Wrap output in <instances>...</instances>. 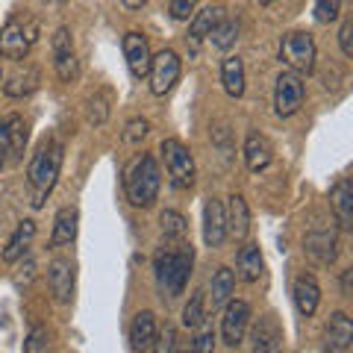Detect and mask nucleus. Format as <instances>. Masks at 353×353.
Here are the masks:
<instances>
[{"label":"nucleus","instance_id":"obj_11","mask_svg":"<svg viewBox=\"0 0 353 353\" xmlns=\"http://www.w3.org/2000/svg\"><path fill=\"white\" fill-rule=\"evenodd\" d=\"M303 250H306V256L318 265H333L339 256L336 233L333 230H312V233L303 239Z\"/></svg>","mask_w":353,"mask_h":353},{"label":"nucleus","instance_id":"obj_8","mask_svg":"<svg viewBox=\"0 0 353 353\" xmlns=\"http://www.w3.org/2000/svg\"><path fill=\"white\" fill-rule=\"evenodd\" d=\"M303 94H306V88H303L301 74L283 71L277 77V88H274V109H277V115L280 118L294 115L303 106Z\"/></svg>","mask_w":353,"mask_h":353},{"label":"nucleus","instance_id":"obj_17","mask_svg":"<svg viewBox=\"0 0 353 353\" xmlns=\"http://www.w3.org/2000/svg\"><path fill=\"white\" fill-rule=\"evenodd\" d=\"M74 262L71 259H53L50 262V292L53 297H57L59 303H68L71 301V294H74Z\"/></svg>","mask_w":353,"mask_h":353},{"label":"nucleus","instance_id":"obj_18","mask_svg":"<svg viewBox=\"0 0 353 353\" xmlns=\"http://www.w3.org/2000/svg\"><path fill=\"white\" fill-rule=\"evenodd\" d=\"M224 221H227V236H233L236 241L248 239V233H250V209H248V201L241 194L230 197Z\"/></svg>","mask_w":353,"mask_h":353},{"label":"nucleus","instance_id":"obj_14","mask_svg":"<svg viewBox=\"0 0 353 353\" xmlns=\"http://www.w3.org/2000/svg\"><path fill=\"white\" fill-rule=\"evenodd\" d=\"M292 294H294V306H297V312H301V318H312L318 303H321V285H318L312 274H301V277L294 280Z\"/></svg>","mask_w":353,"mask_h":353},{"label":"nucleus","instance_id":"obj_27","mask_svg":"<svg viewBox=\"0 0 353 353\" xmlns=\"http://www.w3.org/2000/svg\"><path fill=\"white\" fill-rule=\"evenodd\" d=\"M227 12H224V6H206L203 12H197L194 18H192V27H189V36H192V41L197 44L201 39H206L209 32L215 30V24L221 18H224Z\"/></svg>","mask_w":353,"mask_h":353},{"label":"nucleus","instance_id":"obj_35","mask_svg":"<svg viewBox=\"0 0 353 353\" xmlns=\"http://www.w3.org/2000/svg\"><path fill=\"white\" fill-rule=\"evenodd\" d=\"M174 341H176V330L171 324H165L162 330H157V339H153L150 350L153 353H174Z\"/></svg>","mask_w":353,"mask_h":353},{"label":"nucleus","instance_id":"obj_12","mask_svg":"<svg viewBox=\"0 0 353 353\" xmlns=\"http://www.w3.org/2000/svg\"><path fill=\"white\" fill-rule=\"evenodd\" d=\"M227 239V221H224V206L218 197H209L203 203V241L206 248H221Z\"/></svg>","mask_w":353,"mask_h":353},{"label":"nucleus","instance_id":"obj_7","mask_svg":"<svg viewBox=\"0 0 353 353\" xmlns=\"http://www.w3.org/2000/svg\"><path fill=\"white\" fill-rule=\"evenodd\" d=\"M180 71H183V65H180V57H176L174 50H159L157 57H150V92L162 97V94H168L174 83L180 80Z\"/></svg>","mask_w":353,"mask_h":353},{"label":"nucleus","instance_id":"obj_38","mask_svg":"<svg viewBox=\"0 0 353 353\" xmlns=\"http://www.w3.org/2000/svg\"><path fill=\"white\" fill-rule=\"evenodd\" d=\"M189 353H215V333H212V330H209V327L201 330V333L194 336Z\"/></svg>","mask_w":353,"mask_h":353},{"label":"nucleus","instance_id":"obj_34","mask_svg":"<svg viewBox=\"0 0 353 353\" xmlns=\"http://www.w3.org/2000/svg\"><path fill=\"white\" fill-rule=\"evenodd\" d=\"M109 118V92H97L92 101H88V121H92L94 127L106 124Z\"/></svg>","mask_w":353,"mask_h":353},{"label":"nucleus","instance_id":"obj_20","mask_svg":"<svg viewBox=\"0 0 353 353\" xmlns=\"http://www.w3.org/2000/svg\"><path fill=\"white\" fill-rule=\"evenodd\" d=\"M77 227H80V212L74 206H62L53 221V233H50V248L71 245L77 239Z\"/></svg>","mask_w":353,"mask_h":353},{"label":"nucleus","instance_id":"obj_21","mask_svg":"<svg viewBox=\"0 0 353 353\" xmlns=\"http://www.w3.org/2000/svg\"><path fill=\"white\" fill-rule=\"evenodd\" d=\"M153 339H157V318L153 312H139L132 318V327H130V345L136 353H148Z\"/></svg>","mask_w":353,"mask_h":353},{"label":"nucleus","instance_id":"obj_22","mask_svg":"<svg viewBox=\"0 0 353 353\" xmlns=\"http://www.w3.org/2000/svg\"><path fill=\"white\" fill-rule=\"evenodd\" d=\"M233 289H236V277L230 268H218L212 274V285H209V306L215 309H224L230 303V297H233Z\"/></svg>","mask_w":353,"mask_h":353},{"label":"nucleus","instance_id":"obj_10","mask_svg":"<svg viewBox=\"0 0 353 353\" xmlns=\"http://www.w3.org/2000/svg\"><path fill=\"white\" fill-rule=\"evenodd\" d=\"M53 65L62 83H71L77 77V57H74V39L68 27H59L53 36Z\"/></svg>","mask_w":353,"mask_h":353},{"label":"nucleus","instance_id":"obj_29","mask_svg":"<svg viewBox=\"0 0 353 353\" xmlns=\"http://www.w3.org/2000/svg\"><path fill=\"white\" fill-rule=\"evenodd\" d=\"M39 80H41V74L36 68H24V74H15L9 83H3V92L9 97H27L39 88Z\"/></svg>","mask_w":353,"mask_h":353},{"label":"nucleus","instance_id":"obj_23","mask_svg":"<svg viewBox=\"0 0 353 353\" xmlns=\"http://www.w3.org/2000/svg\"><path fill=\"white\" fill-rule=\"evenodd\" d=\"M32 236H36V221H21L18 224V230L12 233V239L6 241V248H3V262H18L21 256L27 253V248H30V241H32Z\"/></svg>","mask_w":353,"mask_h":353},{"label":"nucleus","instance_id":"obj_9","mask_svg":"<svg viewBox=\"0 0 353 353\" xmlns=\"http://www.w3.org/2000/svg\"><path fill=\"white\" fill-rule=\"evenodd\" d=\"M248 324H250V306L245 301H230L224 306V318H221V336L230 347L241 345V339L248 333Z\"/></svg>","mask_w":353,"mask_h":353},{"label":"nucleus","instance_id":"obj_5","mask_svg":"<svg viewBox=\"0 0 353 353\" xmlns=\"http://www.w3.org/2000/svg\"><path fill=\"white\" fill-rule=\"evenodd\" d=\"M162 159H165V171H168L171 183L176 189H189L194 183V159L189 148L183 145L180 139H165L162 141Z\"/></svg>","mask_w":353,"mask_h":353},{"label":"nucleus","instance_id":"obj_41","mask_svg":"<svg viewBox=\"0 0 353 353\" xmlns=\"http://www.w3.org/2000/svg\"><path fill=\"white\" fill-rule=\"evenodd\" d=\"M6 153H9V136H6V118H0V168L6 165Z\"/></svg>","mask_w":353,"mask_h":353},{"label":"nucleus","instance_id":"obj_36","mask_svg":"<svg viewBox=\"0 0 353 353\" xmlns=\"http://www.w3.org/2000/svg\"><path fill=\"white\" fill-rule=\"evenodd\" d=\"M339 12H341V0H315V21H321V24L336 21Z\"/></svg>","mask_w":353,"mask_h":353},{"label":"nucleus","instance_id":"obj_13","mask_svg":"<svg viewBox=\"0 0 353 353\" xmlns=\"http://www.w3.org/2000/svg\"><path fill=\"white\" fill-rule=\"evenodd\" d=\"M124 57L130 65V74L136 77V80H145L150 71V48L141 32H127L124 36Z\"/></svg>","mask_w":353,"mask_h":353},{"label":"nucleus","instance_id":"obj_24","mask_svg":"<svg viewBox=\"0 0 353 353\" xmlns=\"http://www.w3.org/2000/svg\"><path fill=\"white\" fill-rule=\"evenodd\" d=\"M221 83L230 97H241L245 94V62L239 57H227L221 65Z\"/></svg>","mask_w":353,"mask_h":353},{"label":"nucleus","instance_id":"obj_3","mask_svg":"<svg viewBox=\"0 0 353 353\" xmlns=\"http://www.w3.org/2000/svg\"><path fill=\"white\" fill-rule=\"evenodd\" d=\"M159 165L150 153H141V157L130 165V171L124 176V192H127V201L139 209H148L159 194Z\"/></svg>","mask_w":353,"mask_h":353},{"label":"nucleus","instance_id":"obj_31","mask_svg":"<svg viewBox=\"0 0 353 353\" xmlns=\"http://www.w3.org/2000/svg\"><path fill=\"white\" fill-rule=\"evenodd\" d=\"M159 224H162L165 239H185V233H189L185 218L180 212H174V209H165V212L159 215Z\"/></svg>","mask_w":353,"mask_h":353},{"label":"nucleus","instance_id":"obj_44","mask_svg":"<svg viewBox=\"0 0 353 353\" xmlns=\"http://www.w3.org/2000/svg\"><path fill=\"white\" fill-rule=\"evenodd\" d=\"M324 353H350L347 347H333V345H324Z\"/></svg>","mask_w":353,"mask_h":353},{"label":"nucleus","instance_id":"obj_1","mask_svg":"<svg viewBox=\"0 0 353 353\" xmlns=\"http://www.w3.org/2000/svg\"><path fill=\"white\" fill-rule=\"evenodd\" d=\"M62 171V145L57 139L41 141L39 150L32 153L30 168H27V189H30V203L41 209L48 194L57 185V176Z\"/></svg>","mask_w":353,"mask_h":353},{"label":"nucleus","instance_id":"obj_43","mask_svg":"<svg viewBox=\"0 0 353 353\" xmlns=\"http://www.w3.org/2000/svg\"><path fill=\"white\" fill-rule=\"evenodd\" d=\"M121 3H124L127 9H141V6L148 3V0H121Z\"/></svg>","mask_w":353,"mask_h":353},{"label":"nucleus","instance_id":"obj_19","mask_svg":"<svg viewBox=\"0 0 353 353\" xmlns=\"http://www.w3.org/2000/svg\"><path fill=\"white\" fill-rule=\"evenodd\" d=\"M253 353H283V330L274 321V315L259 318L253 330Z\"/></svg>","mask_w":353,"mask_h":353},{"label":"nucleus","instance_id":"obj_26","mask_svg":"<svg viewBox=\"0 0 353 353\" xmlns=\"http://www.w3.org/2000/svg\"><path fill=\"white\" fill-rule=\"evenodd\" d=\"M6 136H9V153H12L15 159H24V148L30 139V124L24 121V115L6 118Z\"/></svg>","mask_w":353,"mask_h":353},{"label":"nucleus","instance_id":"obj_2","mask_svg":"<svg viewBox=\"0 0 353 353\" xmlns=\"http://www.w3.org/2000/svg\"><path fill=\"white\" fill-rule=\"evenodd\" d=\"M192 245H180L176 250H159L157 259H153V271H157V283L159 292L168 294L171 301L180 297L185 283L192 277Z\"/></svg>","mask_w":353,"mask_h":353},{"label":"nucleus","instance_id":"obj_46","mask_svg":"<svg viewBox=\"0 0 353 353\" xmlns=\"http://www.w3.org/2000/svg\"><path fill=\"white\" fill-rule=\"evenodd\" d=\"M53 3H65V0H53Z\"/></svg>","mask_w":353,"mask_h":353},{"label":"nucleus","instance_id":"obj_45","mask_svg":"<svg viewBox=\"0 0 353 353\" xmlns=\"http://www.w3.org/2000/svg\"><path fill=\"white\" fill-rule=\"evenodd\" d=\"M259 3H262V6H268V3H274V0H259Z\"/></svg>","mask_w":353,"mask_h":353},{"label":"nucleus","instance_id":"obj_25","mask_svg":"<svg viewBox=\"0 0 353 353\" xmlns=\"http://www.w3.org/2000/svg\"><path fill=\"white\" fill-rule=\"evenodd\" d=\"M236 265H239V277L241 280L256 283L262 277V253H259V248L256 245H241Z\"/></svg>","mask_w":353,"mask_h":353},{"label":"nucleus","instance_id":"obj_16","mask_svg":"<svg viewBox=\"0 0 353 353\" xmlns=\"http://www.w3.org/2000/svg\"><path fill=\"white\" fill-rule=\"evenodd\" d=\"M330 206H333L339 227L350 230L353 227V185H350L347 176H341L333 189H330Z\"/></svg>","mask_w":353,"mask_h":353},{"label":"nucleus","instance_id":"obj_40","mask_svg":"<svg viewBox=\"0 0 353 353\" xmlns=\"http://www.w3.org/2000/svg\"><path fill=\"white\" fill-rule=\"evenodd\" d=\"M350 32H353V18H345V21H341V30H339V44H341V53H345V57H353Z\"/></svg>","mask_w":353,"mask_h":353},{"label":"nucleus","instance_id":"obj_33","mask_svg":"<svg viewBox=\"0 0 353 353\" xmlns=\"http://www.w3.org/2000/svg\"><path fill=\"white\" fill-rule=\"evenodd\" d=\"M203 315H206L203 294H192V301L185 303V309H183V324L194 330V327H201V324H203Z\"/></svg>","mask_w":353,"mask_h":353},{"label":"nucleus","instance_id":"obj_28","mask_svg":"<svg viewBox=\"0 0 353 353\" xmlns=\"http://www.w3.org/2000/svg\"><path fill=\"white\" fill-rule=\"evenodd\" d=\"M350 341H353V324H350V318L345 312H336L333 318H330V324H327V345L347 347L350 350Z\"/></svg>","mask_w":353,"mask_h":353},{"label":"nucleus","instance_id":"obj_30","mask_svg":"<svg viewBox=\"0 0 353 353\" xmlns=\"http://www.w3.org/2000/svg\"><path fill=\"white\" fill-rule=\"evenodd\" d=\"M209 39H212V48H218V50H230L236 44V39H239V27H236V21H230L227 15L218 21L215 24V30L209 32Z\"/></svg>","mask_w":353,"mask_h":353},{"label":"nucleus","instance_id":"obj_37","mask_svg":"<svg viewBox=\"0 0 353 353\" xmlns=\"http://www.w3.org/2000/svg\"><path fill=\"white\" fill-rule=\"evenodd\" d=\"M148 130H150V124L145 118H132L127 124V130H124V141L127 145H139V141L148 136Z\"/></svg>","mask_w":353,"mask_h":353},{"label":"nucleus","instance_id":"obj_32","mask_svg":"<svg viewBox=\"0 0 353 353\" xmlns=\"http://www.w3.org/2000/svg\"><path fill=\"white\" fill-rule=\"evenodd\" d=\"M24 353H50V333L48 327L36 324L24 339Z\"/></svg>","mask_w":353,"mask_h":353},{"label":"nucleus","instance_id":"obj_42","mask_svg":"<svg viewBox=\"0 0 353 353\" xmlns=\"http://www.w3.org/2000/svg\"><path fill=\"white\" fill-rule=\"evenodd\" d=\"M350 280H353V271L341 274V292H345V294H350Z\"/></svg>","mask_w":353,"mask_h":353},{"label":"nucleus","instance_id":"obj_4","mask_svg":"<svg viewBox=\"0 0 353 353\" xmlns=\"http://www.w3.org/2000/svg\"><path fill=\"white\" fill-rule=\"evenodd\" d=\"M280 62L289 65L294 74H312L315 71V41L309 32L292 30L280 41Z\"/></svg>","mask_w":353,"mask_h":353},{"label":"nucleus","instance_id":"obj_6","mask_svg":"<svg viewBox=\"0 0 353 353\" xmlns=\"http://www.w3.org/2000/svg\"><path fill=\"white\" fill-rule=\"evenodd\" d=\"M32 41H36V27L24 18H9L3 30H0V57L21 62L30 53Z\"/></svg>","mask_w":353,"mask_h":353},{"label":"nucleus","instance_id":"obj_15","mask_svg":"<svg viewBox=\"0 0 353 353\" xmlns=\"http://www.w3.org/2000/svg\"><path fill=\"white\" fill-rule=\"evenodd\" d=\"M274 159V148H271V141L268 136H262V132H248V141H245V165H248V171L253 174H259L265 171L271 165Z\"/></svg>","mask_w":353,"mask_h":353},{"label":"nucleus","instance_id":"obj_39","mask_svg":"<svg viewBox=\"0 0 353 353\" xmlns=\"http://www.w3.org/2000/svg\"><path fill=\"white\" fill-rule=\"evenodd\" d=\"M194 6H197V0H168L171 18H176V21H185V18H192Z\"/></svg>","mask_w":353,"mask_h":353},{"label":"nucleus","instance_id":"obj_47","mask_svg":"<svg viewBox=\"0 0 353 353\" xmlns=\"http://www.w3.org/2000/svg\"><path fill=\"white\" fill-rule=\"evenodd\" d=\"M0 83H3V74H0Z\"/></svg>","mask_w":353,"mask_h":353}]
</instances>
